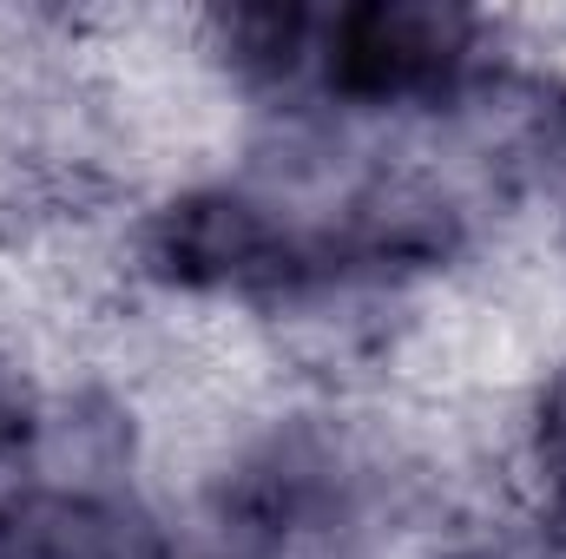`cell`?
Here are the masks:
<instances>
[{
	"label": "cell",
	"mask_w": 566,
	"mask_h": 559,
	"mask_svg": "<svg viewBox=\"0 0 566 559\" xmlns=\"http://www.w3.org/2000/svg\"><path fill=\"white\" fill-rule=\"evenodd\" d=\"M126 271L171 303L283 309L336 277L323 204H296L264 178H191L126 231Z\"/></svg>",
	"instance_id": "6da1fadb"
},
{
	"label": "cell",
	"mask_w": 566,
	"mask_h": 559,
	"mask_svg": "<svg viewBox=\"0 0 566 559\" xmlns=\"http://www.w3.org/2000/svg\"><path fill=\"white\" fill-rule=\"evenodd\" d=\"M501 20L461 0H356L323 7L310 106L329 119H441L494 60Z\"/></svg>",
	"instance_id": "7a4b0ae2"
},
{
	"label": "cell",
	"mask_w": 566,
	"mask_h": 559,
	"mask_svg": "<svg viewBox=\"0 0 566 559\" xmlns=\"http://www.w3.org/2000/svg\"><path fill=\"white\" fill-rule=\"evenodd\" d=\"M0 559H171V540L113 474H13L0 481Z\"/></svg>",
	"instance_id": "3957f363"
},
{
	"label": "cell",
	"mask_w": 566,
	"mask_h": 559,
	"mask_svg": "<svg viewBox=\"0 0 566 559\" xmlns=\"http://www.w3.org/2000/svg\"><path fill=\"white\" fill-rule=\"evenodd\" d=\"M514 467L541 487V500L566 520V342L541 362L514 421Z\"/></svg>",
	"instance_id": "277c9868"
},
{
	"label": "cell",
	"mask_w": 566,
	"mask_h": 559,
	"mask_svg": "<svg viewBox=\"0 0 566 559\" xmlns=\"http://www.w3.org/2000/svg\"><path fill=\"white\" fill-rule=\"evenodd\" d=\"M40 415H46V395H40V382L20 369V342L0 329V474H7V481L33 461V447H40Z\"/></svg>",
	"instance_id": "5b68a950"
},
{
	"label": "cell",
	"mask_w": 566,
	"mask_h": 559,
	"mask_svg": "<svg viewBox=\"0 0 566 559\" xmlns=\"http://www.w3.org/2000/svg\"><path fill=\"white\" fill-rule=\"evenodd\" d=\"M428 559H521V553H507V547H441Z\"/></svg>",
	"instance_id": "8992f818"
},
{
	"label": "cell",
	"mask_w": 566,
	"mask_h": 559,
	"mask_svg": "<svg viewBox=\"0 0 566 559\" xmlns=\"http://www.w3.org/2000/svg\"><path fill=\"white\" fill-rule=\"evenodd\" d=\"M171 559H185V553H171ZM205 559H224V553H205Z\"/></svg>",
	"instance_id": "52a82bcc"
}]
</instances>
